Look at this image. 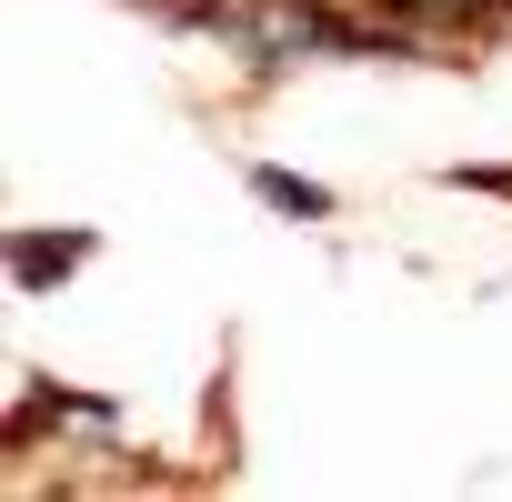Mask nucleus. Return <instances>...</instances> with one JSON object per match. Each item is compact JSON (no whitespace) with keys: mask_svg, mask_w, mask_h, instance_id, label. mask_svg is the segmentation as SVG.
Returning a JSON list of instances; mask_svg holds the SVG:
<instances>
[{"mask_svg":"<svg viewBox=\"0 0 512 502\" xmlns=\"http://www.w3.org/2000/svg\"><path fill=\"white\" fill-rule=\"evenodd\" d=\"M241 181H251V201H272L282 221H332V191H322V181H302V171H282V161H251Z\"/></svg>","mask_w":512,"mask_h":502,"instance_id":"obj_2","label":"nucleus"},{"mask_svg":"<svg viewBox=\"0 0 512 502\" xmlns=\"http://www.w3.org/2000/svg\"><path fill=\"white\" fill-rule=\"evenodd\" d=\"M91 262V231H11V272L31 282V292H51V282H71Z\"/></svg>","mask_w":512,"mask_h":502,"instance_id":"obj_1","label":"nucleus"}]
</instances>
